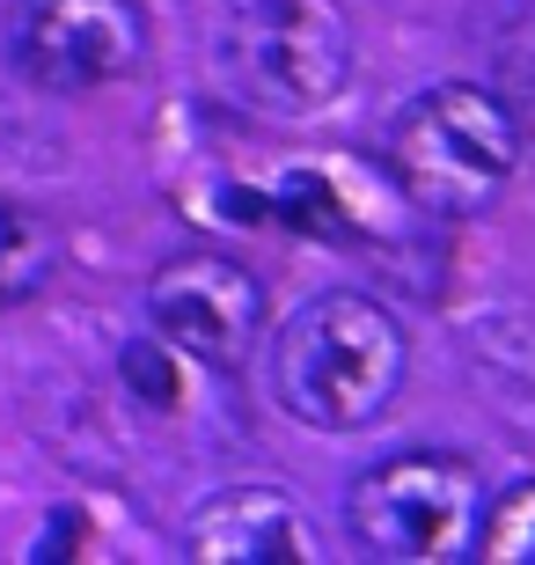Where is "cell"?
<instances>
[{
	"label": "cell",
	"instance_id": "6",
	"mask_svg": "<svg viewBox=\"0 0 535 565\" xmlns=\"http://www.w3.org/2000/svg\"><path fill=\"white\" fill-rule=\"evenodd\" d=\"M8 52L22 82L52 96H88L147 60V15L140 0H22Z\"/></svg>",
	"mask_w": 535,
	"mask_h": 565
},
{
	"label": "cell",
	"instance_id": "10",
	"mask_svg": "<svg viewBox=\"0 0 535 565\" xmlns=\"http://www.w3.org/2000/svg\"><path fill=\"white\" fill-rule=\"evenodd\" d=\"M125 382L140 390L147 404H176V375H169V360H162V338H140V345H125Z\"/></svg>",
	"mask_w": 535,
	"mask_h": 565
},
{
	"label": "cell",
	"instance_id": "1",
	"mask_svg": "<svg viewBox=\"0 0 535 565\" xmlns=\"http://www.w3.org/2000/svg\"><path fill=\"white\" fill-rule=\"evenodd\" d=\"M411 375V338L374 294H315L271 338V397L301 426L360 434L396 404Z\"/></svg>",
	"mask_w": 535,
	"mask_h": 565
},
{
	"label": "cell",
	"instance_id": "5",
	"mask_svg": "<svg viewBox=\"0 0 535 565\" xmlns=\"http://www.w3.org/2000/svg\"><path fill=\"white\" fill-rule=\"evenodd\" d=\"M147 323L199 367H243L265 331V279L227 250H176L147 279Z\"/></svg>",
	"mask_w": 535,
	"mask_h": 565
},
{
	"label": "cell",
	"instance_id": "8",
	"mask_svg": "<svg viewBox=\"0 0 535 565\" xmlns=\"http://www.w3.org/2000/svg\"><path fill=\"white\" fill-rule=\"evenodd\" d=\"M52 257H60V243L44 235V221L0 206V309L22 301V294H38L52 279Z\"/></svg>",
	"mask_w": 535,
	"mask_h": 565
},
{
	"label": "cell",
	"instance_id": "3",
	"mask_svg": "<svg viewBox=\"0 0 535 565\" xmlns=\"http://www.w3.org/2000/svg\"><path fill=\"white\" fill-rule=\"evenodd\" d=\"M389 177L418 213L462 221L484 213L521 169V118L506 110V96L477 82H440L426 96L396 110L389 126Z\"/></svg>",
	"mask_w": 535,
	"mask_h": 565
},
{
	"label": "cell",
	"instance_id": "7",
	"mask_svg": "<svg viewBox=\"0 0 535 565\" xmlns=\"http://www.w3.org/2000/svg\"><path fill=\"white\" fill-rule=\"evenodd\" d=\"M184 551L206 565H279V558H315V536L301 522L293 492H279V484H227V492H213L191 514Z\"/></svg>",
	"mask_w": 535,
	"mask_h": 565
},
{
	"label": "cell",
	"instance_id": "4",
	"mask_svg": "<svg viewBox=\"0 0 535 565\" xmlns=\"http://www.w3.org/2000/svg\"><path fill=\"white\" fill-rule=\"evenodd\" d=\"M477 522H484V478L470 456H448V448H404L360 470L345 492L352 544L396 565L462 558L477 544Z\"/></svg>",
	"mask_w": 535,
	"mask_h": 565
},
{
	"label": "cell",
	"instance_id": "2",
	"mask_svg": "<svg viewBox=\"0 0 535 565\" xmlns=\"http://www.w3.org/2000/svg\"><path fill=\"white\" fill-rule=\"evenodd\" d=\"M206 60L221 96L271 126H301L345 96L352 22L338 0H213Z\"/></svg>",
	"mask_w": 535,
	"mask_h": 565
},
{
	"label": "cell",
	"instance_id": "9",
	"mask_svg": "<svg viewBox=\"0 0 535 565\" xmlns=\"http://www.w3.org/2000/svg\"><path fill=\"white\" fill-rule=\"evenodd\" d=\"M470 551L492 565H535V478L506 484L499 500H484V522H477Z\"/></svg>",
	"mask_w": 535,
	"mask_h": 565
}]
</instances>
